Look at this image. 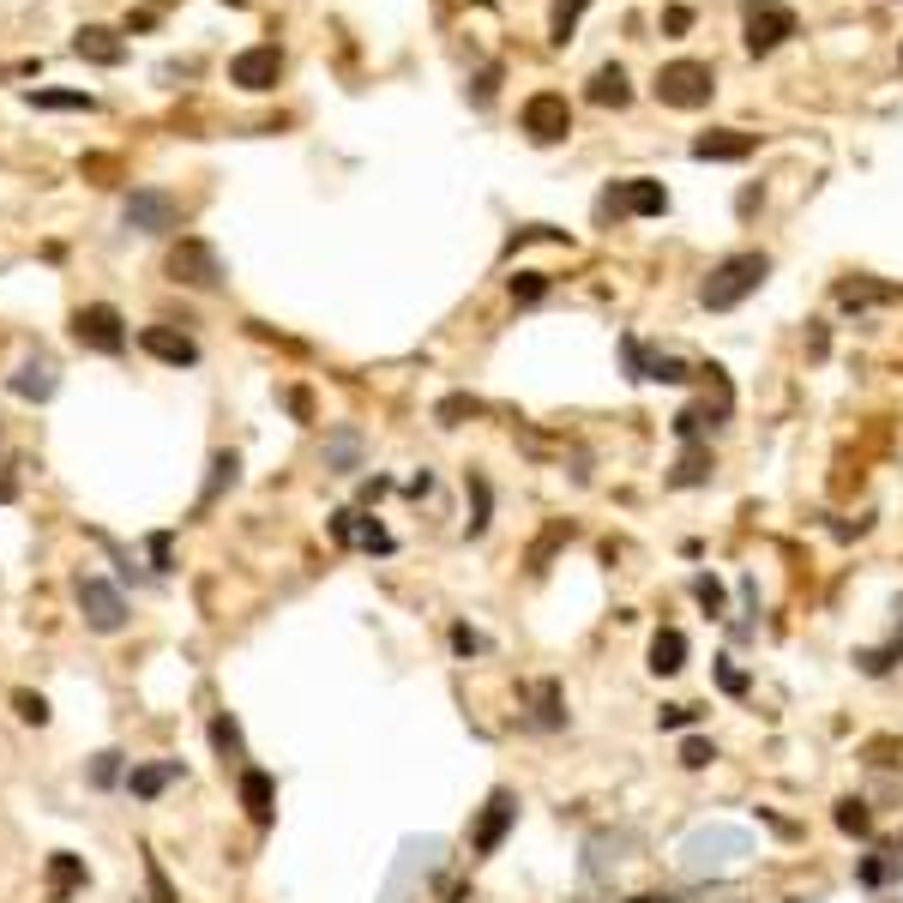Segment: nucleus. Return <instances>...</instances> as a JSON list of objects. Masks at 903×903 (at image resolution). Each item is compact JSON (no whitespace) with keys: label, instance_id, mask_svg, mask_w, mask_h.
Wrapping results in <instances>:
<instances>
[{"label":"nucleus","instance_id":"nucleus-1","mask_svg":"<svg viewBox=\"0 0 903 903\" xmlns=\"http://www.w3.org/2000/svg\"><path fill=\"white\" fill-rule=\"evenodd\" d=\"M765 277H772V259H765V254H729V259H717L705 272L699 302L710 307V314H729V307H742Z\"/></svg>","mask_w":903,"mask_h":903},{"label":"nucleus","instance_id":"nucleus-2","mask_svg":"<svg viewBox=\"0 0 903 903\" xmlns=\"http://www.w3.org/2000/svg\"><path fill=\"white\" fill-rule=\"evenodd\" d=\"M650 91H657L662 109H705L710 91H717V72H710V61H669Z\"/></svg>","mask_w":903,"mask_h":903},{"label":"nucleus","instance_id":"nucleus-3","mask_svg":"<svg viewBox=\"0 0 903 903\" xmlns=\"http://www.w3.org/2000/svg\"><path fill=\"white\" fill-rule=\"evenodd\" d=\"M127 320L115 302H85L79 314H72V344L91 350V355H127Z\"/></svg>","mask_w":903,"mask_h":903},{"label":"nucleus","instance_id":"nucleus-4","mask_svg":"<svg viewBox=\"0 0 903 903\" xmlns=\"http://www.w3.org/2000/svg\"><path fill=\"white\" fill-rule=\"evenodd\" d=\"M72 597H79V620H85L91 632H102V639H115V632L127 627V597H121V585L97 579V572H79Z\"/></svg>","mask_w":903,"mask_h":903},{"label":"nucleus","instance_id":"nucleus-5","mask_svg":"<svg viewBox=\"0 0 903 903\" xmlns=\"http://www.w3.org/2000/svg\"><path fill=\"white\" fill-rule=\"evenodd\" d=\"M163 272L181 289H217L224 284V259H217V247L199 242V235H181V242L169 247V259H163Z\"/></svg>","mask_w":903,"mask_h":903},{"label":"nucleus","instance_id":"nucleus-6","mask_svg":"<svg viewBox=\"0 0 903 903\" xmlns=\"http://www.w3.org/2000/svg\"><path fill=\"white\" fill-rule=\"evenodd\" d=\"M795 37V12L783 0H742V42L747 55H772L777 42Z\"/></svg>","mask_w":903,"mask_h":903},{"label":"nucleus","instance_id":"nucleus-7","mask_svg":"<svg viewBox=\"0 0 903 903\" xmlns=\"http://www.w3.org/2000/svg\"><path fill=\"white\" fill-rule=\"evenodd\" d=\"M512 825H518V795H512V789H494V795L482 802V813H477V832H470V855H477V862L500 855V843L512 837Z\"/></svg>","mask_w":903,"mask_h":903},{"label":"nucleus","instance_id":"nucleus-8","mask_svg":"<svg viewBox=\"0 0 903 903\" xmlns=\"http://www.w3.org/2000/svg\"><path fill=\"white\" fill-rule=\"evenodd\" d=\"M121 217H127V229H139V235H169V229H181V205L163 194V187H132L127 205H121Z\"/></svg>","mask_w":903,"mask_h":903},{"label":"nucleus","instance_id":"nucleus-9","mask_svg":"<svg viewBox=\"0 0 903 903\" xmlns=\"http://www.w3.org/2000/svg\"><path fill=\"white\" fill-rule=\"evenodd\" d=\"M325 530H332V542L337 549H367V554H392L397 542H392V530L380 524V518H367V512H332L325 518Z\"/></svg>","mask_w":903,"mask_h":903},{"label":"nucleus","instance_id":"nucleus-10","mask_svg":"<svg viewBox=\"0 0 903 903\" xmlns=\"http://www.w3.org/2000/svg\"><path fill=\"white\" fill-rule=\"evenodd\" d=\"M277 79H284V49L277 42H254L229 61V85H242V91H272Z\"/></svg>","mask_w":903,"mask_h":903},{"label":"nucleus","instance_id":"nucleus-11","mask_svg":"<svg viewBox=\"0 0 903 903\" xmlns=\"http://www.w3.org/2000/svg\"><path fill=\"white\" fill-rule=\"evenodd\" d=\"M524 132H530L537 145H560V139H567V132H572L567 97H560V91H537V97H530V102H524Z\"/></svg>","mask_w":903,"mask_h":903},{"label":"nucleus","instance_id":"nucleus-12","mask_svg":"<svg viewBox=\"0 0 903 903\" xmlns=\"http://www.w3.org/2000/svg\"><path fill=\"white\" fill-rule=\"evenodd\" d=\"M602 212H632V217H662L669 212V187L662 181H645V175H632V181H620L602 194Z\"/></svg>","mask_w":903,"mask_h":903},{"label":"nucleus","instance_id":"nucleus-13","mask_svg":"<svg viewBox=\"0 0 903 903\" xmlns=\"http://www.w3.org/2000/svg\"><path fill=\"white\" fill-rule=\"evenodd\" d=\"M235 802L247 807V819L259 825H272L277 819V783H272V772H259V765H242V772H235Z\"/></svg>","mask_w":903,"mask_h":903},{"label":"nucleus","instance_id":"nucleus-14","mask_svg":"<svg viewBox=\"0 0 903 903\" xmlns=\"http://www.w3.org/2000/svg\"><path fill=\"white\" fill-rule=\"evenodd\" d=\"M12 397H24V404H49L55 392H61V367L49 362V355H31V362H19V374L7 380Z\"/></svg>","mask_w":903,"mask_h":903},{"label":"nucleus","instance_id":"nucleus-15","mask_svg":"<svg viewBox=\"0 0 903 903\" xmlns=\"http://www.w3.org/2000/svg\"><path fill=\"white\" fill-rule=\"evenodd\" d=\"M72 55L91 61V67H121L127 61V42H121L115 24H79V31H72Z\"/></svg>","mask_w":903,"mask_h":903},{"label":"nucleus","instance_id":"nucleus-16","mask_svg":"<svg viewBox=\"0 0 903 903\" xmlns=\"http://www.w3.org/2000/svg\"><path fill=\"white\" fill-rule=\"evenodd\" d=\"M139 350L157 355L163 367H194V362H199V344H194L187 332H175V325H145V332H139Z\"/></svg>","mask_w":903,"mask_h":903},{"label":"nucleus","instance_id":"nucleus-17","mask_svg":"<svg viewBox=\"0 0 903 903\" xmlns=\"http://www.w3.org/2000/svg\"><path fill=\"white\" fill-rule=\"evenodd\" d=\"M187 777L181 759H145V765H127V795L132 802H157L163 789H175V783Z\"/></svg>","mask_w":903,"mask_h":903},{"label":"nucleus","instance_id":"nucleus-18","mask_svg":"<svg viewBox=\"0 0 903 903\" xmlns=\"http://www.w3.org/2000/svg\"><path fill=\"white\" fill-rule=\"evenodd\" d=\"M42 880H49V903H72V892H85V885H91V867H85V855L55 850Z\"/></svg>","mask_w":903,"mask_h":903},{"label":"nucleus","instance_id":"nucleus-19","mask_svg":"<svg viewBox=\"0 0 903 903\" xmlns=\"http://www.w3.org/2000/svg\"><path fill=\"white\" fill-rule=\"evenodd\" d=\"M524 705H530V729H567V693H560V680H530Z\"/></svg>","mask_w":903,"mask_h":903},{"label":"nucleus","instance_id":"nucleus-20","mask_svg":"<svg viewBox=\"0 0 903 903\" xmlns=\"http://www.w3.org/2000/svg\"><path fill=\"white\" fill-rule=\"evenodd\" d=\"M693 157L699 163H742V157H753V132H742V127L699 132V139H693Z\"/></svg>","mask_w":903,"mask_h":903},{"label":"nucleus","instance_id":"nucleus-21","mask_svg":"<svg viewBox=\"0 0 903 903\" xmlns=\"http://www.w3.org/2000/svg\"><path fill=\"white\" fill-rule=\"evenodd\" d=\"M235 482H242V452H229V446L212 452V477H205V488H199V512H212Z\"/></svg>","mask_w":903,"mask_h":903},{"label":"nucleus","instance_id":"nucleus-22","mask_svg":"<svg viewBox=\"0 0 903 903\" xmlns=\"http://www.w3.org/2000/svg\"><path fill=\"white\" fill-rule=\"evenodd\" d=\"M680 669H687V632L657 627V639H650V675H680Z\"/></svg>","mask_w":903,"mask_h":903},{"label":"nucleus","instance_id":"nucleus-23","mask_svg":"<svg viewBox=\"0 0 903 903\" xmlns=\"http://www.w3.org/2000/svg\"><path fill=\"white\" fill-rule=\"evenodd\" d=\"M205 735H212L217 759H224V765H235V772H242V765H247V735H242V723H235L229 710H217V717H212V729H205Z\"/></svg>","mask_w":903,"mask_h":903},{"label":"nucleus","instance_id":"nucleus-24","mask_svg":"<svg viewBox=\"0 0 903 903\" xmlns=\"http://www.w3.org/2000/svg\"><path fill=\"white\" fill-rule=\"evenodd\" d=\"M325 470H337V477L362 470V434H355V428H337V434H325Z\"/></svg>","mask_w":903,"mask_h":903},{"label":"nucleus","instance_id":"nucleus-25","mask_svg":"<svg viewBox=\"0 0 903 903\" xmlns=\"http://www.w3.org/2000/svg\"><path fill=\"white\" fill-rule=\"evenodd\" d=\"M590 102H597V109H627V102H632L627 72H620V67H597V79H590Z\"/></svg>","mask_w":903,"mask_h":903},{"label":"nucleus","instance_id":"nucleus-26","mask_svg":"<svg viewBox=\"0 0 903 903\" xmlns=\"http://www.w3.org/2000/svg\"><path fill=\"white\" fill-rule=\"evenodd\" d=\"M705 482H710V446H687L680 464H675V477H669V488H705Z\"/></svg>","mask_w":903,"mask_h":903},{"label":"nucleus","instance_id":"nucleus-27","mask_svg":"<svg viewBox=\"0 0 903 903\" xmlns=\"http://www.w3.org/2000/svg\"><path fill=\"white\" fill-rule=\"evenodd\" d=\"M560 542H572V524H567V518H560V524H549L537 542H530L524 567H530V572H549V560H554V549H560Z\"/></svg>","mask_w":903,"mask_h":903},{"label":"nucleus","instance_id":"nucleus-28","mask_svg":"<svg viewBox=\"0 0 903 903\" xmlns=\"http://www.w3.org/2000/svg\"><path fill=\"white\" fill-rule=\"evenodd\" d=\"M85 777H91V789H115V783H127V753L121 747H102Z\"/></svg>","mask_w":903,"mask_h":903},{"label":"nucleus","instance_id":"nucleus-29","mask_svg":"<svg viewBox=\"0 0 903 903\" xmlns=\"http://www.w3.org/2000/svg\"><path fill=\"white\" fill-rule=\"evenodd\" d=\"M717 416H723V410H710V404L680 410V416H675V440H680V446H699V434H705V428H717Z\"/></svg>","mask_w":903,"mask_h":903},{"label":"nucleus","instance_id":"nucleus-30","mask_svg":"<svg viewBox=\"0 0 903 903\" xmlns=\"http://www.w3.org/2000/svg\"><path fill=\"white\" fill-rule=\"evenodd\" d=\"M837 832H843V837H873V807L862 802V795L837 802Z\"/></svg>","mask_w":903,"mask_h":903},{"label":"nucleus","instance_id":"nucleus-31","mask_svg":"<svg viewBox=\"0 0 903 903\" xmlns=\"http://www.w3.org/2000/svg\"><path fill=\"white\" fill-rule=\"evenodd\" d=\"M24 102H31V109H79V115L97 109L91 91H24Z\"/></svg>","mask_w":903,"mask_h":903},{"label":"nucleus","instance_id":"nucleus-32","mask_svg":"<svg viewBox=\"0 0 903 903\" xmlns=\"http://www.w3.org/2000/svg\"><path fill=\"white\" fill-rule=\"evenodd\" d=\"M585 7H590V0H554V7H549V37H554V42H567V37H572V24L585 19Z\"/></svg>","mask_w":903,"mask_h":903},{"label":"nucleus","instance_id":"nucleus-33","mask_svg":"<svg viewBox=\"0 0 903 903\" xmlns=\"http://www.w3.org/2000/svg\"><path fill=\"white\" fill-rule=\"evenodd\" d=\"M897 615H903V602H897ZM897 657H903V627H897V639L885 645V650H862V657H855V662H862L867 675H885V669H892Z\"/></svg>","mask_w":903,"mask_h":903},{"label":"nucleus","instance_id":"nucleus-34","mask_svg":"<svg viewBox=\"0 0 903 903\" xmlns=\"http://www.w3.org/2000/svg\"><path fill=\"white\" fill-rule=\"evenodd\" d=\"M542 295H549V272H518V277H512V302H518V307L542 302Z\"/></svg>","mask_w":903,"mask_h":903},{"label":"nucleus","instance_id":"nucleus-35","mask_svg":"<svg viewBox=\"0 0 903 903\" xmlns=\"http://www.w3.org/2000/svg\"><path fill=\"white\" fill-rule=\"evenodd\" d=\"M897 289H885V284H843L837 289V302L843 307H867V302H892Z\"/></svg>","mask_w":903,"mask_h":903},{"label":"nucleus","instance_id":"nucleus-36","mask_svg":"<svg viewBox=\"0 0 903 903\" xmlns=\"http://www.w3.org/2000/svg\"><path fill=\"white\" fill-rule=\"evenodd\" d=\"M145 885H151V903H181L175 897V885H169V873H163V862L151 850H145Z\"/></svg>","mask_w":903,"mask_h":903},{"label":"nucleus","instance_id":"nucleus-37","mask_svg":"<svg viewBox=\"0 0 903 903\" xmlns=\"http://www.w3.org/2000/svg\"><path fill=\"white\" fill-rule=\"evenodd\" d=\"M145 549H151V579H163V572H175V530H157L151 542H145Z\"/></svg>","mask_w":903,"mask_h":903},{"label":"nucleus","instance_id":"nucleus-38","mask_svg":"<svg viewBox=\"0 0 903 903\" xmlns=\"http://www.w3.org/2000/svg\"><path fill=\"white\" fill-rule=\"evenodd\" d=\"M710 759H717V747H710L705 735H687V742H680V765H687V772H705Z\"/></svg>","mask_w":903,"mask_h":903},{"label":"nucleus","instance_id":"nucleus-39","mask_svg":"<svg viewBox=\"0 0 903 903\" xmlns=\"http://www.w3.org/2000/svg\"><path fill=\"white\" fill-rule=\"evenodd\" d=\"M12 705H19V717L31 723V729H42V723L55 717V710H49V699H42V693H12Z\"/></svg>","mask_w":903,"mask_h":903},{"label":"nucleus","instance_id":"nucleus-40","mask_svg":"<svg viewBox=\"0 0 903 903\" xmlns=\"http://www.w3.org/2000/svg\"><path fill=\"white\" fill-rule=\"evenodd\" d=\"M693 597L705 602V615H723V609H729V597H723V585L710 579V572H699V579H693Z\"/></svg>","mask_w":903,"mask_h":903},{"label":"nucleus","instance_id":"nucleus-41","mask_svg":"<svg viewBox=\"0 0 903 903\" xmlns=\"http://www.w3.org/2000/svg\"><path fill=\"white\" fill-rule=\"evenodd\" d=\"M717 687H723V693H729V699H742V693L753 687V680H747V669H735V662H729V657H717Z\"/></svg>","mask_w":903,"mask_h":903},{"label":"nucleus","instance_id":"nucleus-42","mask_svg":"<svg viewBox=\"0 0 903 903\" xmlns=\"http://www.w3.org/2000/svg\"><path fill=\"white\" fill-rule=\"evenodd\" d=\"M470 494H477V518H470V537H482L488 530V507H494V494H488V482L470 470Z\"/></svg>","mask_w":903,"mask_h":903},{"label":"nucleus","instance_id":"nucleus-43","mask_svg":"<svg viewBox=\"0 0 903 903\" xmlns=\"http://www.w3.org/2000/svg\"><path fill=\"white\" fill-rule=\"evenodd\" d=\"M892 873H897V862H892V855H867V862L855 867V880H862V885H885Z\"/></svg>","mask_w":903,"mask_h":903},{"label":"nucleus","instance_id":"nucleus-44","mask_svg":"<svg viewBox=\"0 0 903 903\" xmlns=\"http://www.w3.org/2000/svg\"><path fill=\"white\" fill-rule=\"evenodd\" d=\"M693 723H699V710H693V705H662L657 710V729H693Z\"/></svg>","mask_w":903,"mask_h":903},{"label":"nucleus","instance_id":"nucleus-45","mask_svg":"<svg viewBox=\"0 0 903 903\" xmlns=\"http://www.w3.org/2000/svg\"><path fill=\"white\" fill-rule=\"evenodd\" d=\"M452 650H458V657H482L488 639H482V632H470L464 620H458V627H452Z\"/></svg>","mask_w":903,"mask_h":903},{"label":"nucleus","instance_id":"nucleus-46","mask_svg":"<svg viewBox=\"0 0 903 903\" xmlns=\"http://www.w3.org/2000/svg\"><path fill=\"white\" fill-rule=\"evenodd\" d=\"M477 410H482V404H477V397H464V392H458V397H446V404H440V410H434V416H440V422H446V428H452L458 416H477Z\"/></svg>","mask_w":903,"mask_h":903},{"label":"nucleus","instance_id":"nucleus-47","mask_svg":"<svg viewBox=\"0 0 903 903\" xmlns=\"http://www.w3.org/2000/svg\"><path fill=\"white\" fill-rule=\"evenodd\" d=\"M494 85H500V67L477 72V91H470V102H477V109H488V102H494Z\"/></svg>","mask_w":903,"mask_h":903},{"label":"nucleus","instance_id":"nucleus-48","mask_svg":"<svg viewBox=\"0 0 903 903\" xmlns=\"http://www.w3.org/2000/svg\"><path fill=\"white\" fill-rule=\"evenodd\" d=\"M19 470H24V464L0 470V507H12V500H19Z\"/></svg>","mask_w":903,"mask_h":903},{"label":"nucleus","instance_id":"nucleus-49","mask_svg":"<svg viewBox=\"0 0 903 903\" xmlns=\"http://www.w3.org/2000/svg\"><path fill=\"white\" fill-rule=\"evenodd\" d=\"M289 410H295V416L307 422V416H314V397H307V392H289Z\"/></svg>","mask_w":903,"mask_h":903},{"label":"nucleus","instance_id":"nucleus-50","mask_svg":"<svg viewBox=\"0 0 903 903\" xmlns=\"http://www.w3.org/2000/svg\"><path fill=\"white\" fill-rule=\"evenodd\" d=\"M662 24H669V31H687V24H693V12H687V7H669V19H662Z\"/></svg>","mask_w":903,"mask_h":903},{"label":"nucleus","instance_id":"nucleus-51","mask_svg":"<svg viewBox=\"0 0 903 903\" xmlns=\"http://www.w3.org/2000/svg\"><path fill=\"white\" fill-rule=\"evenodd\" d=\"M627 903H680V897H662V892H639V897H627Z\"/></svg>","mask_w":903,"mask_h":903},{"label":"nucleus","instance_id":"nucleus-52","mask_svg":"<svg viewBox=\"0 0 903 903\" xmlns=\"http://www.w3.org/2000/svg\"><path fill=\"white\" fill-rule=\"evenodd\" d=\"M0 434H7V422H0Z\"/></svg>","mask_w":903,"mask_h":903}]
</instances>
